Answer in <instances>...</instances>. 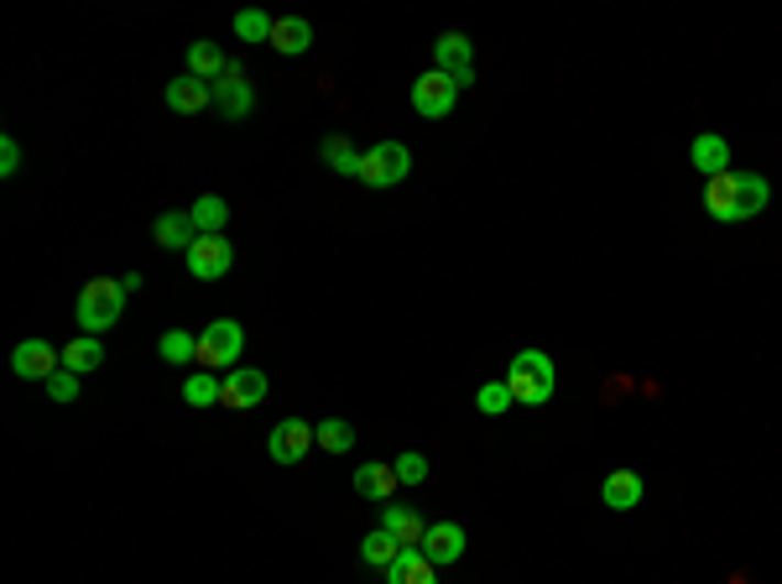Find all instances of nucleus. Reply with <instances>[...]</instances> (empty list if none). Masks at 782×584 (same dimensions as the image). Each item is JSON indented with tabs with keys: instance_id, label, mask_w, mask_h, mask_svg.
Masks as SVG:
<instances>
[{
	"instance_id": "a211bd4d",
	"label": "nucleus",
	"mask_w": 782,
	"mask_h": 584,
	"mask_svg": "<svg viewBox=\"0 0 782 584\" xmlns=\"http://www.w3.org/2000/svg\"><path fill=\"white\" fill-rule=\"evenodd\" d=\"M224 68H230V58H224L220 42H209V37L188 42V74H194V79L220 84V79H224Z\"/></svg>"
},
{
	"instance_id": "20e7f679",
	"label": "nucleus",
	"mask_w": 782,
	"mask_h": 584,
	"mask_svg": "<svg viewBox=\"0 0 782 584\" xmlns=\"http://www.w3.org/2000/svg\"><path fill=\"white\" fill-rule=\"evenodd\" d=\"M407 173H412V152H407V142H376L361 162L365 188H397V183H407Z\"/></svg>"
},
{
	"instance_id": "6ab92c4d",
	"label": "nucleus",
	"mask_w": 782,
	"mask_h": 584,
	"mask_svg": "<svg viewBox=\"0 0 782 584\" xmlns=\"http://www.w3.org/2000/svg\"><path fill=\"white\" fill-rule=\"evenodd\" d=\"M689 162L700 167L704 178L730 173V142H725V136H715V131H704V136H694V146H689Z\"/></svg>"
},
{
	"instance_id": "dca6fc26",
	"label": "nucleus",
	"mask_w": 782,
	"mask_h": 584,
	"mask_svg": "<svg viewBox=\"0 0 782 584\" xmlns=\"http://www.w3.org/2000/svg\"><path fill=\"white\" fill-rule=\"evenodd\" d=\"M382 527L397 538L401 548H422V538H428V522H422L412 506H397V502H386L382 506Z\"/></svg>"
},
{
	"instance_id": "cd10ccee",
	"label": "nucleus",
	"mask_w": 782,
	"mask_h": 584,
	"mask_svg": "<svg viewBox=\"0 0 782 584\" xmlns=\"http://www.w3.org/2000/svg\"><path fill=\"white\" fill-rule=\"evenodd\" d=\"M401 553V543L386 532V527H376V532H365V543H361V559L365 564H376V569H392V559Z\"/></svg>"
},
{
	"instance_id": "2eb2a0df",
	"label": "nucleus",
	"mask_w": 782,
	"mask_h": 584,
	"mask_svg": "<svg viewBox=\"0 0 782 584\" xmlns=\"http://www.w3.org/2000/svg\"><path fill=\"white\" fill-rule=\"evenodd\" d=\"M433 58H439V74H449V79L475 74V47H470L464 32H443V37L433 42Z\"/></svg>"
},
{
	"instance_id": "f257e3e1",
	"label": "nucleus",
	"mask_w": 782,
	"mask_h": 584,
	"mask_svg": "<svg viewBox=\"0 0 782 584\" xmlns=\"http://www.w3.org/2000/svg\"><path fill=\"white\" fill-rule=\"evenodd\" d=\"M772 199V183L762 173H741V167H730V173H715V178H704V209H709V220L720 224H741V220H757Z\"/></svg>"
},
{
	"instance_id": "423d86ee",
	"label": "nucleus",
	"mask_w": 782,
	"mask_h": 584,
	"mask_svg": "<svg viewBox=\"0 0 782 584\" xmlns=\"http://www.w3.org/2000/svg\"><path fill=\"white\" fill-rule=\"evenodd\" d=\"M454 104H460V84L449 79V74L428 68L422 79H412V110H418L422 121H443Z\"/></svg>"
},
{
	"instance_id": "f3484780",
	"label": "nucleus",
	"mask_w": 782,
	"mask_h": 584,
	"mask_svg": "<svg viewBox=\"0 0 782 584\" xmlns=\"http://www.w3.org/2000/svg\"><path fill=\"white\" fill-rule=\"evenodd\" d=\"M386 584H439V569L428 564L422 548H401L392 569H386Z\"/></svg>"
},
{
	"instance_id": "7ed1b4c3",
	"label": "nucleus",
	"mask_w": 782,
	"mask_h": 584,
	"mask_svg": "<svg viewBox=\"0 0 782 584\" xmlns=\"http://www.w3.org/2000/svg\"><path fill=\"white\" fill-rule=\"evenodd\" d=\"M125 313V287L115 277H95V283H84L79 302H74V323H79L84 334H95L100 340L104 329H115V319Z\"/></svg>"
},
{
	"instance_id": "aec40b11",
	"label": "nucleus",
	"mask_w": 782,
	"mask_h": 584,
	"mask_svg": "<svg viewBox=\"0 0 782 584\" xmlns=\"http://www.w3.org/2000/svg\"><path fill=\"white\" fill-rule=\"evenodd\" d=\"M601 502L610 506V511H631V506H642V475H637V470H616V475H605Z\"/></svg>"
},
{
	"instance_id": "ddd939ff",
	"label": "nucleus",
	"mask_w": 782,
	"mask_h": 584,
	"mask_svg": "<svg viewBox=\"0 0 782 584\" xmlns=\"http://www.w3.org/2000/svg\"><path fill=\"white\" fill-rule=\"evenodd\" d=\"M422 553H428V564L433 569L460 564L464 559V527L460 522H433L428 527V538H422Z\"/></svg>"
},
{
	"instance_id": "9b49d317",
	"label": "nucleus",
	"mask_w": 782,
	"mask_h": 584,
	"mask_svg": "<svg viewBox=\"0 0 782 584\" xmlns=\"http://www.w3.org/2000/svg\"><path fill=\"white\" fill-rule=\"evenodd\" d=\"M266 392H272V382H266V371H256V365H235L230 376H224V407H261L266 403Z\"/></svg>"
},
{
	"instance_id": "9d476101",
	"label": "nucleus",
	"mask_w": 782,
	"mask_h": 584,
	"mask_svg": "<svg viewBox=\"0 0 782 584\" xmlns=\"http://www.w3.org/2000/svg\"><path fill=\"white\" fill-rule=\"evenodd\" d=\"M308 449H313V423H302V418H282V423L272 428V439H266V454L277 464L308 460Z\"/></svg>"
},
{
	"instance_id": "7c9ffc66",
	"label": "nucleus",
	"mask_w": 782,
	"mask_h": 584,
	"mask_svg": "<svg viewBox=\"0 0 782 584\" xmlns=\"http://www.w3.org/2000/svg\"><path fill=\"white\" fill-rule=\"evenodd\" d=\"M272 26H277V21L266 16V11H241V16H235V37L241 42H272Z\"/></svg>"
},
{
	"instance_id": "4be33fe9",
	"label": "nucleus",
	"mask_w": 782,
	"mask_h": 584,
	"mask_svg": "<svg viewBox=\"0 0 782 584\" xmlns=\"http://www.w3.org/2000/svg\"><path fill=\"white\" fill-rule=\"evenodd\" d=\"M272 47H277L282 58H298V53L313 47V26H308L302 16H282L277 26H272Z\"/></svg>"
},
{
	"instance_id": "4468645a",
	"label": "nucleus",
	"mask_w": 782,
	"mask_h": 584,
	"mask_svg": "<svg viewBox=\"0 0 782 584\" xmlns=\"http://www.w3.org/2000/svg\"><path fill=\"white\" fill-rule=\"evenodd\" d=\"M152 241L188 256V251H194V241H199V224L188 220V209H173V214H157V220H152Z\"/></svg>"
},
{
	"instance_id": "6e6552de",
	"label": "nucleus",
	"mask_w": 782,
	"mask_h": 584,
	"mask_svg": "<svg viewBox=\"0 0 782 584\" xmlns=\"http://www.w3.org/2000/svg\"><path fill=\"white\" fill-rule=\"evenodd\" d=\"M183 266H188L199 283H214V277H224V272L235 266V245L224 241V235H199L194 251L183 256Z\"/></svg>"
},
{
	"instance_id": "1a4fd4ad",
	"label": "nucleus",
	"mask_w": 782,
	"mask_h": 584,
	"mask_svg": "<svg viewBox=\"0 0 782 584\" xmlns=\"http://www.w3.org/2000/svg\"><path fill=\"white\" fill-rule=\"evenodd\" d=\"M11 371H16L21 382H47L53 371H63V350H53L47 340H21L16 350H11Z\"/></svg>"
},
{
	"instance_id": "f8f14e48",
	"label": "nucleus",
	"mask_w": 782,
	"mask_h": 584,
	"mask_svg": "<svg viewBox=\"0 0 782 584\" xmlns=\"http://www.w3.org/2000/svg\"><path fill=\"white\" fill-rule=\"evenodd\" d=\"M162 100H167V110H178V115H199V110L214 104V84L194 79V74H178V79L162 89Z\"/></svg>"
},
{
	"instance_id": "412c9836",
	"label": "nucleus",
	"mask_w": 782,
	"mask_h": 584,
	"mask_svg": "<svg viewBox=\"0 0 782 584\" xmlns=\"http://www.w3.org/2000/svg\"><path fill=\"white\" fill-rule=\"evenodd\" d=\"M100 365H104V340H95V334H79V340L63 344V371L89 376V371H100Z\"/></svg>"
},
{
	"instance_id": "473e14b6",
	"label": "nucleus",
	"mask_w": 782,
	"mask_h": 584,
	"mask_svg": "<svg viewBox=\"0 0 782 584\" xmlns=\"http://www.w3.org/2000/svg\"><path fill=\"white\" fill-rule=\"evenodd\" d=\"M42 386H47L53 403H74V397H79V376H74V371H53Z\"/></svg>"
},
{
	"instance_id": "b1692460",
	"label": "nucleus",
	"mask_w": 782,
	"mask_h": 584,
	"mask_svg": "<svg viewBox=\"0 0 782 584\" xmlns=\"http://www.w3.org/2000/svg\"><path fill=\"white\" fill-rule=\"evenodd\" d=\"M319 157H323V167H334V173H344V178H361V162L365 157L350 146V136H323Z\"/></svg>"
},
{
	"instance_id": "39448f33",
	"label": "nucleus",
	"mask_w": 782,
	"mask_h": 584,
	"mask_svg": "<svg viewBox=\"0 0 782 584\" xmlns=\"http://www.w3.org/2000/svg\"><path fill=\"white\" fill-rule=\"evenodd\" d=\"M241 350H245V329L235 319H214L199 334V365H209V371H235Z\"/></svg>"
},
{
	"instance_id": "393cba45",
	"label": "nucleus",
	"mask_w": 782,
	"mask_h": 584,
	"mask_svg": "<svg viewBox=\"0 0 782 584\" xmlns=\"http://www.w3.org/2000/svg\"><path fill=\"white\" fill-rule=\"evenodd\" d=\"M188 220L199 224V235H224V224H230V203L220 194H203L194 209H188Z\"/></svg>"
},
{
	"instance_id": "c85d7f7f",
	"label": "nucleus",
	"mask_w": 782,
	"mask_h": 584,
	"mask_svg": "<svg viewBox=\"0 0 782 584\" xmlns=\"http://www.w3.org/2000/svg\"><path fill=\"white\" fill-rule=\"evenodd\" d=\"M183 403H188V407L224 403V376H188V382H183Z\"/></svg>"
},
{
	"instance_id": "0eeeda50",
	"label": "nucleus",
	"mask_w": 782,
	"mask_h": 584,
	"mask_svg": "<svg viewBox=\"0 0 782 584\" xmlns=\"http://www.w3.org/2000/svg\"><path fill=\"white\" fill-rule=\"evenodd\" d=\"M214 110H220L224 121H245L256 110V89H251V79H245V68L235 58L224 68V79L214 84Z\"/></svg>"
},
{
	"instance_id": "bb28decb",
	"label": "nucleus",
	"mask_w": 782,
	"mask_h": 584,
	"mask_svg": "<svg viewBox=\"0 0 782 584\" xmlns=\"http://www.w3.org/2000/svg\"><path fill=\"white\" fill-rule=\"evenodd\" d=\"M313 443H319L323 454H350L355 449V428L344 423V418H323V423H313Z\"/></svg>"
},
{
	"instance_id": "72a5a7b5",
	"label": "nucleus",
	"mask_w": 782,
	"mask_h": 584,
	"mask_svg": "<svg viewBox=\"0 0 782 584\" xmlns=\"http://www.w3.org/2000/svg\"><path fill=\"white\" fill-rule=\"evenodd\" d=\"M21 173V146H16V136H5L0 142V178H16Z\"/></svg>"
},
{
	"instance_id": "2f4dec72",
	"label": "nucleus",
	"mask_w": 782,
	"mask_h": 584,
	"mask_svg": "<svg viewBox=\"0 0 782 584\" xmlns=\"http://www.w3.org/2000/svg\"><path fill=\"white\" fill-rule=\"evenodd\" d=\"M392 470H397L401 485H422V481H428V460H422V454H412V449H407V454H397V464H392Z\"/></svg>"
},
{
	"instance_id": "c756f323",
	"label": "nucleus",
	"mask_w": 782,
	"mask_h": 584,
	"mask_svg": "<svg viewBox=\"0 0 782 584\" xmlns=\"http://www.w3.org/2000/svg\"><path fill=\"white\" fill-rule=\"evenodd\" d=\"M475 407H481L485 418H502L506 407H517V397H511V386L506 382H485L481 392H475Z\"/></svg>"
},
{
	"instance_id": "a878e982",
	"label": "nucleus",
	"mask_w": 782,
	"mask_h": 584,
	"mask_svg": "<svg viewBox=\"0 0 782 584\" xmlns=\"http://www.w3.org/2000/svg\"><path fill=\"white\" fill-rule=\"evenodd\" d=\"M157 355L167 365H194L199 361V334H188V329H167L157 340Z\"/></svg>"
},
{
	"instance_id": "f03ea898",
	"label": "nucleus",
	"mask_w": 782,
	"mask_h": 584,
	"mask_svg": "<svg viewBox=\"0 0 782 584\" xmlns=\"http://www.w3.org/2000/svg\"><path fill=\"white\" fill-rule=\"evenodd\" d=\"M506 386H511L517 407H542L553 397V386H559V371H553V361L542 350H517L511 365H506Z\"/></svg>"
},
{
	"instance_id": "5701e85b",
	"label": "nucleus",
	"mask_w": 782,
	"mask_h": 584,
	"mask_svg": "<svg viewBox=\"0 0 782 584\" xmlns=\"http://www.w3.org/2000/svg\"><path fill=\"white\" fill-rule=\"evenodd\" d=\"M397 470H392V464H361V470H355V491H361V496H371V502H392V491H397Z\"/></svg>"
}]
</instances>
